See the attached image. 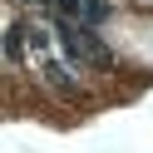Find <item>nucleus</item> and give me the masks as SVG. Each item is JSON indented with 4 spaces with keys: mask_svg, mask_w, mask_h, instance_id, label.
Returning a JSON list of instances; mask_svg holds the SVG:
<instances>
[{
    "mask_svg": "<svg viewBox=\"0 0 153 153\" xmlns=\"http://www.w3.org/2000/svg\"><path fill=\"white\" fill-rule=\"evenodd\" d=\"M25 45H30V35H25V20H15V25H10V35H5V54H10V64L25 54Z\"/></svg>",
    "mask_w": 153,
    "mask_h": 153,
    "instance_id": "obj_3",
    "label": "nucleus"
},
{
    "mask_svg": "<svg viewBox=\"0 0 153 153\" xmlns=\"http://www.w3.org/2000/svg\"><path fill=\"white\" fill-rule=\"evenodd\" d=\"M74 20L79 25H104L109 20V5L104 0H74Z\"/></svg>",
    "mask_w": 153,
    "mask_h": 153,
    "instance_id": "obj_2",
    "label": "nucleus"
},
{
    "mask_svg": "<svg viewBox=\"0 0 153 153\" xmlns=\"http://www.w3.org/2000/svg\"><path fill=\"white\" fill-rule=\"evenodd\" d=\"M25 35H30V50H50V30H40V25H25Z\"/></svg>",
    "mask_w": 153,
    "mask_h": 153,
    "instance_id": "obj_4",
    "label": "nucleus"
},
{
    "mask_svg": "<svg viewBox=\"0 0 153 153\" xmlns=\"http://www.w3.org/2000/svg\"><path fill=\"white\" fill-rule=\"evenodd\" d=\"M30 5H40V10H50V15L59 10V0H30Z\"/></svg>",
    "mask_w": 153,
    "mask_h": 153,
    "instance_id": "obj_5",
    "label": "nucleus"
},
{
    "mask_svg": "<svg viewBox=\"0 0 153 153\" xmlns=\"http://www.w3.org/2000/svg\"><path fill=\"white\" fill-rule=\"evenodd\" d=\"M40 74H45V84H50V89L74 94V74H69V64H59V59H50V54H45V59H40Z\"/></svg>",
    "mask_w": 153,
    "mask_h": 153,
    "instance_id": "obj_1",
    "label": "nucleus"
}]
</instances>
